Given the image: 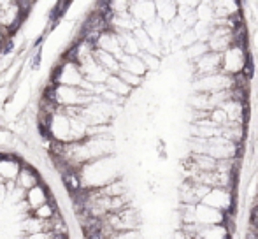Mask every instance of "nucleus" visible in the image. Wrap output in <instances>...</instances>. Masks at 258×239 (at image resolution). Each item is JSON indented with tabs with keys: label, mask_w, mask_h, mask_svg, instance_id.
<instances>
[{
	"label": "nucleus",
	"mask_w": 258,
	"mask_h": 239,
	"mask_svg": "<svg viewBox=\"0 0 258 239\" xmlns=\"http://www.w3.org/2000/svg\"><path fill=\"white\" fill-rule=\"evenodd\" d=\"M256 74V64H255V56H253L251 49L244 53V64H242V71H241V76L246 79V81H253Z\"/></svg>",
	"instance_id": "nucleus-1"
}]
</instances>
